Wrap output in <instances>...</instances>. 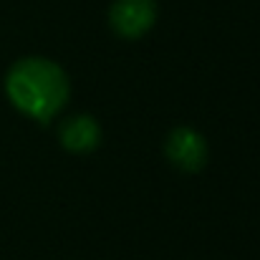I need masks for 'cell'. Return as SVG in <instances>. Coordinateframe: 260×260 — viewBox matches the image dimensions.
<instances>
[{"mask_svg":"<svg viewBox=\"0 0 260 260\" xmlns=\"http://www.w3.org/2000/svg\"><path fill=\"white\" fill-rule=\"evenodd\" d=\"M167 159L182 172H200L207 162V142L200 132L179 126L170 132L167 144H165Z\"/></svg>","mask_w":260,"mask_h":260,"instance_id":"3957f363","label":"cell"},{"mask_svg":"<svg viewBox=\"0 0 260 260\" xmlns=\"http://www.w3.org/2000/svg\"><path fill=\"white\" fill-rule=\"evenodd\" d=\"M157 23V0H114L109 25L121 38H142Z\"/></svg>","mask_w":260,"mask_h":260,"instance_id":"7a4b0ae2","label":"cell"},{"mask_svg":"<svg viewBox=\"0 0 260 260\" xmlns=\"http://www.w3.org/2000/svg\"><path fill=\"white\" fill-rule=\"evenodd\" d=\"M58 139L63 144V149L74 152V154H86L93 152L101 142V129L96 124L93 116L88 114H76L71 119H66L58 129Z\"/></svg>","mask_w":260,"mask_h":260,"instance_id":"277c9868","label":"cell"},{"mask_svg":"<svg viewBox=\"0 0 260 260\" xmlns=\"http://www.w3.org/2000/svg\"><path fill=\"white\" fill-rule=\"evenodd\" d=\"M5 93L18 111L48 124L69 104L71 84L58 63L41 56H28L10 66L5 76Z\"/></svg>","mask_w":260,"mask_h":260,"instance_id":"6da1fadb","label":"cell"}]
</instances>
